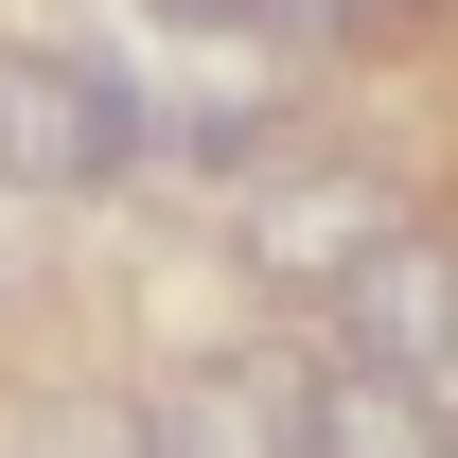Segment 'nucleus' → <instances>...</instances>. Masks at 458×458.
Here are the masks:
<instances>
[{
	"label": "nucleus",
	"mask_w": 458,
	"mask_h": 458,
	"mask_svg": "<svg viewBox=\"0 0 458 458\" xmlns=\"http://www.w3.org/2000/svg\"><path fill=\"white\" fill-rule=\"evenodd\" d=\"M36 458H141V423H54Z\"/></svg>",
	"instance_id": "423d86ee"
},
{
	"label": "nucleus",
	"mask_w": 458,
	"mask_h": 458,
	"mask_svg": "<svg viewBox=\"0 0 458 458\" xmlns=\"http://www.w3.org/2000/svg\"><path fill=\"white\" fill-rule=\"evenodd\" d=\"M141 106H123L106 54H71V36H0V194H106Z\"/></svg>",
	"instance_id": "f257e3e1"
},
{
	"label": "nucleus",
	"mask_w": 458,
	"mask_h": 458,
	"mask_svg": "<svg viewBox=\"0 0 458 458\" xmlns=\"http://www.w3.org/2000/svg\"><path fill=\"white\" fill-rule=\"evenodd\" d=\"M335 352L388 370V388H423V370L458 352V247H441V229H388V247L335 265Z\"/></svg>",
	"instance_id": "f03ea898"
},
{
	"label": "nucleus",
	"mask_w": 458,
	"mask_h": 458,
	"mask_svg": "<svg viewBox=\"0 0 458 458\" xmlns=\"http://www.w3.org/2000/svg\"><path fill=\"white\" fill-rule=\"evenodd\" d=\"M141 458H300V370H212L141 405Z\"/></svg>",
	"instance_id": "7ed1b4c3"
},
{
	"label": "nucleus",
	"mask_w": 458,
	"mask_h": 458,
	"mask_svg": "<svg viewBox=\"0 0 458 458\" xmlns=\"http://www.w3.org/2000/svg\"><path fill=\"white\" fill-rule=\"evenodd\" d=\"M265 247H283V265H352V247H388V212L335 194V176H283V194H265Z\"/></svg>",
	"instance_id": "39448f33"
},
{
	"label": "nucleus",
	"mask_w": 458,
	"mask_h": 458,
	"mask_svg": "<svg viewBox=\"0 0 458 458\" xmlns=\"http://www.w3.org/2000/svg\"><path fill=\"white\" fill-rule=\"evenodd\" d=\"M300 458H458V441H441V405H423V388H388V370H352V352H335V370L300 388Z\"/></svg>",
	"instance_id": "20e7f679"
},
{
	"label": "nucleus",
	"mask_w": 458,
	"mask_h": 458,
	"mask_svg": "<svg viewBox=\"0 0 458 458\" xmlns=\"http://www.w3.org/2000/svg\"><path fill=\"white\" fill-rule=\"evenodd\" d=\"M423 405H441V441H458V352H441V370H423Z\"/></svg>",
	"instance_id": "0eeeda50"
}]
</instances>
